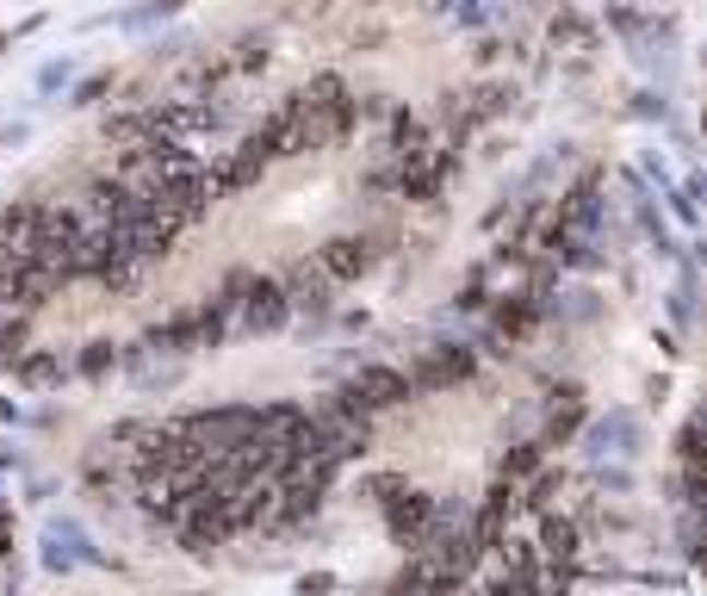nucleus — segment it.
I'll return each mask as SVG.
<instances>
[{
    "label": "nucleus",
    "instance_id": "nucleus-1",
    "mask_svg": "<svg viewBox=\"0 0 707 596\" xmlns=\"http://www.w3.org/2000/svg\"><path fill=\"white\" fill-rule=\"evenodd\" d=\"M472 366H479V354L466 342H435L410 373H403V385H410V392H447V385L472 379Z\"/></svg>",
    "mask_w": 707,
    "mask_h": 596
},
{
    "label": "nucleus",
    "instance_id": "nucleus-2",
    "mask_svg": "<svg viewBox=\"0 0 707 596\" xmlns=\"http://www.w3.org/2000/svg\"><path fill=\"white\" fill-rule=\"evenodd\" d=\"M379 510H385V535L398 540L403 553H422V540H428V528H435V498L403 484L398 498L379 503Z\"/></svg>",
    "mask_w": 707,
    "mask_h": 596
},
{
    "label": "nucleus",
    "instance_id": "nucleus-3",
    "mask_svg": "<svg viewBox=\"0 0 707 596\" xmlns=\"http://www.w3.org/2000/svg\"><path fill=\"white\" fill-rule=\"evenodd\" d=\"M373 261H379V243L373 236H329L323 249H317V273H323L329 287L373 273Z\"/></svg>",
    "mask_w": 707,
    "mask_h": 596
},
{
    "label": "nucleus",
    "instance_id": "nucleus-4",
    "mask_svg": "<svg viewBox=\"0 0 707 596\" xmlns=\"http://www.w3.org/2000/svg\"><path fill=\"white\" fill-rule=\"evenodd\" d=\"M236 317H243L249 336H273V329H286L292 305H286V292H280V280H261V273H255L249 292H243V305H236Z\"/></svg>",
    "mask_w": 707,
    "mask_h": 596
},
{
    "label": "nucleus",
    "instance_id": "nucleus-5",
    "mask_svg": "<svg viewBox=\"0 0 707 596\" xmlns=\"http://www.w3.org/2000/svg\"><path fill=\"white\" fill-rule=\"evenodd\" d=\"M596 212H602V168H584V174H577V187L558 199L553 224L565 236H590L596 231Z\"/></svg>",
    "mask_w": 707,
    "mask_h": 596
},
{
    "label": "nucleus",
    "instance_id": "nucleus-6",
    "mask_svg": "<svg viewBox=\"0 0 707 596\" xmlns=\"http://www.w3.org/2000/svg\"><path fill=\"white\" fill-rule=\"evenodd\" d=\"M347 392H354V405L373 417V410H398L410 405V385H403L398 366H361L354 379H347Z\"/></svg>",
    "mask_w": 707,
    "mask_h": 596
},
{
    "label": "nucleus",
    "instance_id": "nucleus-7",
    "mask_svg": "<svg viewBox=\"0 0 707 596\" xmlns=\"http://www.w3.org/2000/svg\"><path fill=\"white\" fill-rule=\"evenodd\" d=\"M261 174H268V162H261V155H255L249 143H236V150H229L224 162H217V174H205V180H211V199H229V192L255 187Z\"/></svg>",
    "mask_w": 707,
    "mask_h": 596
},
{
    "label": "nucleus",
    "instance_id": "nucleus-8",
    "mask_svg": "<svg viewBox=\"0 0 707 596\" xmlns=\"http://www.w3.org/2000/svg\"><path fill=\"white\" fill-rule=\"evenodd\" d=\"M280 292H286L292 311H310V317H323L329 311V280L317 273V261H298V268L280 280Z\"/></svg>",
    "mask_w": 707,
    "mask_h": 596
},
{
    "label": "nucleus",
    "instance_id": "nucleus-9",
    "mask_svg": "<svg viewBox=\"0 0 707 596\" xmlns=\"http://www.w3.org/2000/svg\"><path fill=\"white\" fill-rule=\"evenodd\" d=\"M584 429V392L577 385H558L553 410H546V429H540V447H565Z\"/></svg>",
    "mask_w": 707,
    "mask_h": 596
},
{
    "label": "nucleus",
    "instance_id": "nucleus-10",
    "mask_svg": "<svg viewBox=\"0 0 707 596\" xmlns=\"http://www.w3.org/2000/svg\"><path fill=\"white\" fill-rule=\"evenodd\" d=\"M633 442H639V417H633V410H614V417H602V423L590 429V454H596V460H609V454H633Z\"/></svg>",
    "mask_w": 707,
    "mask_h": 596
},
{
    "label": "nucleus",
    "instance_id": "nucleus-11",
    "mask_svg": "<svg viewBox=\"0 0 707 596\" xmlns=\"http://www.w3.org/2000/svg\"><path fill=\"white\" fill-rule=\"evenodd\" d=\"M62 354H50V348H25L20 361H13V385H25V392H44V385H62Z\"/></svg>",
    "mask_w": 707,
    "mask_h": 596
},
{
    "label": "nucleus",
    "instance_id": "nucleus-12",
    "mask_svg": "<svg viewBox=\"0 0 707 596\" xmlns=\"http://www.w3.org/2000/svg\"><path fill=\"white\" fill-rule=\"evenodd\" d=\"M143 348H150V354H199V324H192V311L155 324L150 336H143Z\"/></svg>",
    "mask_w": 707,
    "mask_h": 596
},
{
    "label": "nucleus",
    "instance_id": "nucleus-13",
    "mask_svg": "<svg viewBox=\"0 0 707 596\" xmlns=\"http://www.w3.org/2000/svg\"><path fill=\"white\" fill-rule=\"evenodd\" d=\"M540 317H546V311H540L534 299H528V292H516V299H503V305H497V329L509 336V342H521V336H528V329H534Z\"/></svg>",
    "mask_w": 707,
    "mask_h": 596
},
{
    "label": "nucleus",
    "instance_id": "nucleus-14",
    "mask_svg": "<svg viewBox=\"0 0 707 596\" xmlns=\"http://www.w3.org/2000/svg\"><path fill=\"white\" fill-rule=\"evenodd\" d=\"M540 460H546V447H540V442L509 447V454L497 460V484H521V479H534V472H540Z\"/></svg>",
    "mask_w": 707,
    "mask_h": 596
},
{
    "label": "nucleus",
    "instance_id": "nucleus-15",
    "mask_svg": "<svg viewBox=\"0 0 707 596\" xmlns=\"http://www.w3.org/2000/svg\"><path fill=\"white\" fill-rule=\"evenodd\" d=\"M118 361H125V354H118V342H106V336H99V342H87V348H81L75 373H81V379H106V373H113Z\"/></svg>",
    "mask_w": 707,
    "mask_h": 596
},
{
    "label": "nucleus",
    "instance_id": "nucleus-16",
    "mask_svg": "<svg viewBox=\"0 0 707 596\" xmlns=\"http://www.w3.org/2000/svg\"><path fill=\"white\" fill-rule=\"evenodd\" d=\"M558 491H565V472H534V484H528V498H516V503H521V510H534V516H546Z\"/></svg>",
    "mask_w": 707,
    "mask_h": 596
},
{
    "label": "nucleus",
    "instance_id": "nucleus-17",
    "mask_svg": "<svg viewBox=\"0 0 707 596\" xmlns=\"http://www.w3.org/2000/svg\"><path fill=\"white\" fill-rule=\"evenodd\" d=\"M25 336H32V329H25V317H0V366H13L25 354Z\"/></svg>",
    "mask_w": 707,
    "mask_h": 596
},
{
    "label": "nucleus",
    "instance_id": "nucleus-18",
    "mask_svg": "<svg viewBox=\"0 0 707 596\" xmlns=\"http://www.w3.org/2000/svg\"><path fill=\"white\" fill-rule=\"evenodd\" d=\"M702 410H695V417H688L683 423V435H676V460H683V472H695V460H702Z\"/></svg>",
    "mask_w": 707,
    "mask_h": 596
},
{
    "label": "nucleus",
    "instance_id": "nucleus-19",
    "mask_svg": "<svg viewBox=\"0 0 707 596\" xmlns=\"http://www.w3.org/2000/svg\"><path fill=\"white\" fill-rule=\"evenodd\" d=\"M106 87H113V75H87L75 87V100H69V106H99V94H106Z\"/></svg>",
    "mask_w": 707,
    "mask_h": 596
},
{
    "label": "nucleus",
    "instance_id": "nucleus-20",
    "mask_svg": "<svg viewBox=\"0 0 707 596\" xmlns=\"http://www.w3.org/2000/svg\"><path fill=\"white\" fill-rule=\"evenodd\" d=\"M479 305H484V268L466 280V292H459V311H479Z\"/></svg>",
    "mask_w": 707,
    "mask_h": 596
},
{
    "label": "nucleus",
    "instance_id": "nucleus-21",
    "mask_svg": "<svg viewBox=\"0 0 707 596\" xmlns=\"http://www.w3.org/2000/svg\"><path fill=\"white\" fill-rule=\"evenodd\" d=\"M7 528H13V510H7V503H0V547H7Z\"/></svg>",
    "mask_w": 707,
    "mask_h": 596
},
{
    "label": "nucleus",
    "instance_id": "nucleus-22",
    "mask_svg": "<svg viewBox=\"0 0 707 596\" xmlns=\"http://www.w3.org/2000/svg\"><path fill=\"white\" fill-rule=\"evenodd\" d=\"M0 44H7V38H0Z\"/></svg>",
    "mask_w": 707,
    "mask_h": 596
}]
</instances>
